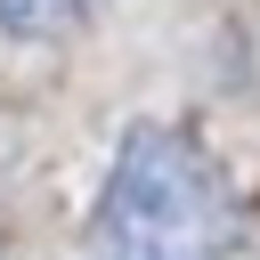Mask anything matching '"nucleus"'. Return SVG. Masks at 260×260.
I'll list each match as a JSON object with an SVG mask.
<instances>
[{"mask_svg":"<svg viewBox=\"0 0 260 260\" xmlns=\"http://www.w3.org/2000/svg\"><path fill=\"white\" fill-rule=\"evenodd\" d=\"M98 8L106 0H0V32L24 41V49H41V41H73Z\"/></svg>","mask_w":260,"mask_h":260,"instance_id":"f03ea898","label":"nucleus"},{"mask_svg":"<svg viewBox=\"0 0 260 260\" xmlns=\"http://www.w3.org/2000/svg\"><path fill=\"white\" fill-rule=\"evenodd\" d=\"M0 260H16V252H8V244H0Z\"/></svg>","mask_w":260,"mask_h":260,"instance_id":"7ed1b4c3","label":"nucleus"},{"mask_svg":"<svg viewBox=\"0 0 260 260\" xmlns=\"http://www.w3.org/2000/svg\"><path fill=\"white\" fill-rule=\"evenodd\" d=\"M236 203L219 162L179 122H130L89 203L81 260H228Z\"/></svg>","mask_w":260,"mask_h":260,"instance_id":"f257e3e1","label":"nucleus"}]
</instances>
